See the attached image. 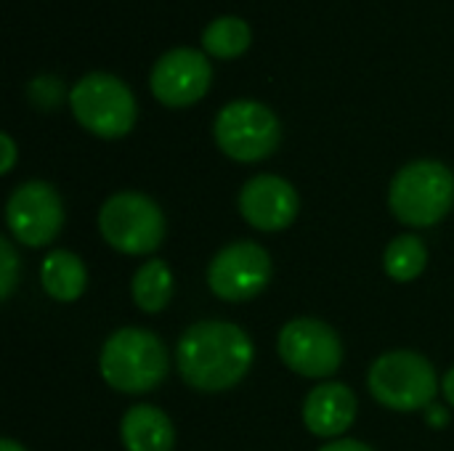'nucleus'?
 Instances as JSON below:
<instances>
[{
  "label": "nucleus",
  "mask_w": 454,
  "mask_h": 451,
  "mask_svg": "<svg viewBox=\"0 0 454 451\" xmlns=\"http://www.w3.org/2000/svg\"><path fill=\"white\" fill-rule=\"evenodd\" d=\"M0 144H3V162H0V173H8V170L13 167V159H16V146H13V141H11V136H8V133H3V136H0Z\"/></svg>",
  "instance_id": "aec40b11"
},
{
  "label": "nucleus",
  "mask_w": 454,
  "mask_h": 451,
  "mask_svg": "<svg viewBox=\"0 0 454 451\" xmlns=\"http://www.w3.org/2000/svg\"><path fill=\"white\" fill-rule=\"evenodd\" d=\"M239 213L258 231L287 229L298 215V191L279 175H255L239 191Z\"/></svg>",
  "instance_id": "f8f14e48"
},
{
  "label": "nucleus",
  "mask_w": 454,
  "mask_h": 451,
  "mask_svg": "<svg viewBox=\"0 0 454 451\" xmlns=\"http://www.w3.org/2000/svg\"><path fill=\"white\" fill-rule=\"evenodd\" d=\"M0 255H3L0 258V298L8 300L16 287V279H19V258L5 237L0 239Z\"/></svg>",
  "instance_id": "6ab92c4d"
},
{
  "label": "nucleus",
  "mask_w": 454,
  "mask_h": 451,
  "mask_svg": "<svg viewBox=\"0 0 454 451\" xmlns=\"http://www.w3.org/2000/svg\"><path fill=\"white\" fill-rule=\"evenodd\" d=\"M356 417V396L348 385H317L303 404V423L319 439H335L351 428Z\"/></svg>",
  "instance_id": "ddd939ff"
},
{
  "label": "nucleus",
  "mask_w": 454,
  "mask_h": 451,
  "mask_svg": "<svg viewBox=\"0 0 454 451\" xmlns=\"http://www.w3.org/2000/svg\"><path fill=\"white\" fill-rule=\"evenodd\" d=\"M319 451H372L367 444H362V441H351V439H340V441H333V444H327L325 449Z\"/></svg>",
  "instance_id": "412c9836"
},
{
  "label": "nucleus",
  "mask_w": 454,
  "mask_h": 451,
  "mask_svg": "<svg viewBox=\"0 0 454 451\" xmlns=\"http://www.w3.org/2000/svg\"><path fill=\"white\" fill-rule=\"evenodd\" d=\"M40 276H43L45 292L53 300H61V303L77 300L85 292V284H88V271H85L82 260L74 253H67V250L51 253L43 260Z\"/></svg>",
  "instance_id": "2eb2a0df"
},
{
  "label": "nucleus",
  "mask_w": 454,
  "mask_h": 451,
  "mask_svg": "<svg viewBox=\"0 0 454 451\" xmlns=\"http://www.w3.org/2000/svg\"><path fill=\"white\" fill-rule=\"evenodd\" d=\"M431 420H434V423H436V425H439V423H444V420H447V415H444V412H442V409H436V412H434V415H431Z\"/></svg>",
  "instance_id": "b1692460"
},
{
  "label": "nucleus",
  "mask_w": 454,
  "mask_h": 451,
  "mask_svg": "<svg viewBox=\"0 0 454 451\" xmlns=\"http://www.w3.org/2000/svg\"><path fill=\"white\" fill-rule=\"evenodd\" d=\"M213 69L197 48H170L152 66V93L168 106H186L205 96Z\"/></svg>",
  "instance_id": "9b49d317"
},
{
  "label": "nucleus",
  "mask_w": 454,
  "mask_h": 451,
  "mask_svg": "<svg viewBox=\"0 0 454 451\" xmlns=\"http://www.w3.org/2000/svg\"><path fill=\"white\" fill-rule=\"evenodd\" d=\"M269 279H271V258L255 242H234L223 247L207 268L210 290L229 303H242L255 298L258 292H263Z\"/></svg>",
  "instance_id": "9d476101"
},
{
  "label": "nucleus",
  "mask_w": 454,
  "mask_h": 451,
  "mask_svg": "<svg viewBox=\"0 0 454 451\" xmlns=\"http://www.w3.org/2000/svg\"><path fill=\"white\" fill-rule=\"evenodd\" d=\"M130 292H133V300L141 311H146V314L162 311L173 295V274H170L168 263H162V260L144 263L133 276Z\"/></svg>",
  "instance_id": "dca6fc26"
},
{
  "label": "nucleus",
  "mask_w": 454,
  "mask_h": 451,
  "mask_svg": "<svg viewBox=\"0 0 454 451\" xmlns=\"http://www.w3.org/2000/svg\"><path fill=\"white\" fill-rule=\"evenodd\" d=\"M120 436L128 451H173L176 441L170 417L149 404H138L125 412Z\"/></svg>",
  "instance_id": "4468645a"
},
{
  "label": "nucleus",
  "mask_w": 454,
  "mask_h": 451,
  "mask_svg": "<svg viewBox=\"0 0 454 451\" xmlns=\"http://www.w3.org/2000/svg\"><path fill=\"white\" fill-rule=\"evenodd\" d=\"M0 451H27L21 444H16V441H11V439H3L0 441Z\"/></svg>",
  "instance_id": "5701e85b"
},
{
  "label": "nucleus",
  "mask_w": 454,
  "mask_h": 451,
  "mask_svg": "<svg viewBox=\"0 0 454 451\" xmlns=\"http://www.w3.org/2000/svg\"><path fill=\"white\" fill-rule=\"evenodd\" d=\"M101 377L120 393H146L168 377V351L146 330H120L101 348Z\"/></svg>",
  "instance_id": "f03ea898"
},
{
  "label": "nucleus",
  "mask_w": 454,
  "mask_h": 451,
  "mask_svg": "<svg viewBox=\"0 0 454 451\" xmlns=\"http://www.w3.org/2000/svg\"><path fill=\"white\" fill-rule=\"evenodd\" d=\"M213 133L223 154L239 162H255L277 149L279 120L266 104L242 98L218 112Z\"/></svg>",
  "instance_id": "0eeeda50"
},
{
  "label": "nucleus",
  "mask_w": 454,
  "mask_h": 451,
  "mask_svg": "<svg viewBox=\"0 0 454 451\" xmlns=\"http://www.w3.org/2000/svg\"><path fill=\"white\" fill-rule=\"evenodd\" d=\"M444 396H447V401L454 407V367L447 372V377H444Z\"/></svg>",
  "instance_id": "4be33fe9"
},
{
  "label": "nucleus",
  "mask_w": 454,
  "mask_h": 451,
  "mask_svg": "<svg viewBox=\"0 0 454 451\" xmlns=\"http://www.w3.org/2000/svg\"><path fill=\"white\" fill-rule=\"evenodd\" d=\"M279 356L303 377H330L343 362V346L335 330L325 322L295 319L279 332Z\"/></svg>",
  "instance_id": "6e6552de"
},
{
  "label": "nucleus",
  "mask_w": 454,
  "mask_h": 451,
  "mask_svg": "<svg viewBox=\"0 0 454 451\" xmlns=\"http://www.w3.org/2000/svg\"><path fill=\"white\" fill-rule=\"evenodd\" d=\"M69 104L77 122L101 138H120L136 122L133 93L120 77L106 72L80 77L69 90Z\"/></svg>",
  "instance_id": "20e7f679"
},
{
  "label": "nucleus",
  "mask_w": 454,
  "mask_h": 451,
  "mask_svg": "<svg viewBox=\"0 0 454 451\" xmlns=\"http://www.w3.org/2000/svg\"><path fill=\"white\" fill-rule=\"evenodd\" d=\"M426 263H428L426 242L415 234L396 237L386 250V271L396 282H412L415 276L423 274Z\"/></svg>",
  "instance_id": "a211bd4d"
},
{
  "label": "nucleus",
  "mask_w": 454,
  "mask_h": 451,
  "mask_svg": "<svg viewBox=\"0 0 454 451\" xmlns=\"http://www.w3.org/2000/svg\"><path fill=\"white\" fill-rule=\"evenodd\" d=\"M202 45L207 53L221 56V58H231L239 56L247 45H250V27L245 19L239 16H221L213 19L205 32H202Z\"/></svg>",
  "instance_id": "f3484780"
},
{
  "label": "nucleus",
  "mask_w": 454,
  "mask_h": 451,
  "mask_svg": "<svg viewBox=\"0 0 454 451\" xmlns=\"http://www.w3.org/2000/svg\"><path fill=\"white\" fill-rule=\"evenodd\" d=\"M181 377L205 393L234 388L253 364V343L237 324L200 322L184 332L176 351Z\"/></svg>",
  "instance_id": "f257e3e1"
},
{
  "label": "nucleus",
  "mask_w": 454,
  "mask_h": 451,
  "mask_svg": "<svg viewBox=\"0 0 454 451\" xmlns=\"http://www.w3.org/2000/svg\"><path fill=\"white\" fill-rule=\"evenodd\" d=\"M394 215L407 226L439 223L454 202L452 170L436 159H418L404 165L391 181L388 194Z\"/></svg>",
  "instance_id": "7ed1b4c3"
},
{
  "label": "nucleus",
  "mask_w": 454,
  "mask_h": 451,
  "mask_svg": "<svg viewBox=\"0 0 454 451\" xmlns=\"http://www.w3.org/2000/svg\"><path fill=\"white\" fill-rule=\"evenodd\" d=\"M372 396L394 412H415L431 407L439 383L431 362L412 351L380 356L370 369Z\"/></svg>",
  "instance_id": "423d86ee"
},
{
  "label": "nucleus",
  "mask_w": 454,
  "mask_h": 451,
  "mask_svg": "<svg viewBox=\"0 0 454 451\" xmlns=\"http://www.w3.org/2000/svg\"><path fill=\"white\" fill-rule=\"evenodd\" d=\"M5 221L21 245L43 247L53 242L64 226L61 197L45 181H27L11 194L5 207Z\"/></svg>",
  "instance_id": "1a4fd4ad"
},
{
  "label": "nucleus",
  "mask_w": 454,
  "mask_h": 451,
  "mask_svg": "<svg viewBox=\"0 0 454 451\" xmlns=\"http://www.w3.org/2000/svg\"><path fill=\"white\" fill-rule=\"evenodd\" d=\"M101 237L125 255H149L162 245L165 215L138 191H120L109 197L98 213Z\"/></svg>",
  "instance_id": "39448f33"
}]
</instances>
